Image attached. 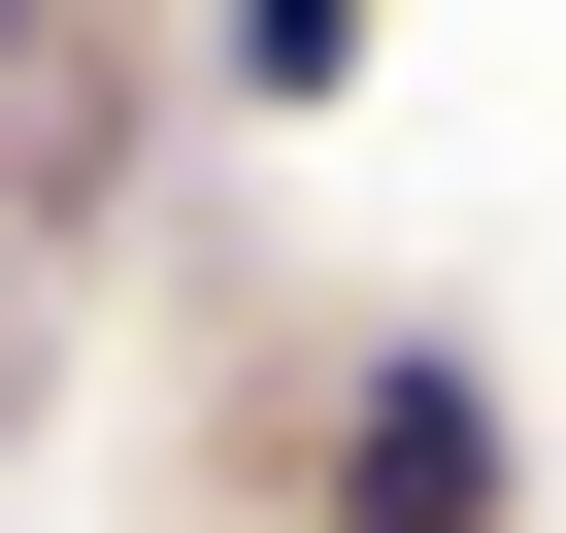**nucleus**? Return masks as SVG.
<instances>
[{"mask_svg":"<svg viewBox=\"0 0 566 533\" xmlns=\"http://www.w3.org/2000/svg\"><path fill=\"white\" fill-rule=\"evenodd\" d=\"M334 533H500V400H467L433 334H400V367L334 400Z\"/></svg>","mask_w":566,"mask_h":533,"instance_id":"obj_1","label":"nucleus"},{"mask_svg":"<svg viewBox=\"0 0 566 533\" xmlns=\"http://www.w3.org/2000/svg\"><path fill=\"white\" fill-rule=\"evenodd\" d=\"M233 67H266V101H334V67H367V0H233Z\"/></svg>","mask_w":566,"mask_h":533,"instance_id":"obj_2","label":"nucleus"}]
</instances>
